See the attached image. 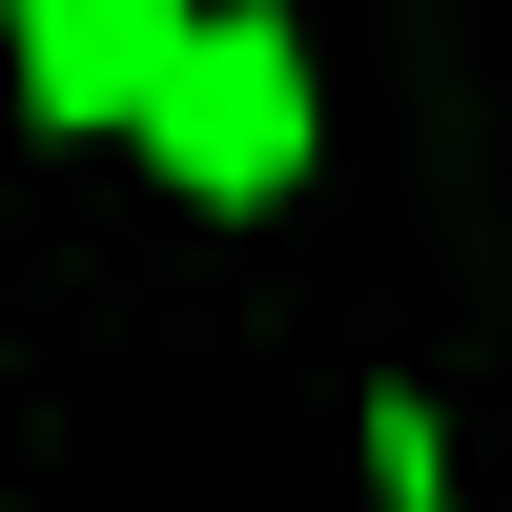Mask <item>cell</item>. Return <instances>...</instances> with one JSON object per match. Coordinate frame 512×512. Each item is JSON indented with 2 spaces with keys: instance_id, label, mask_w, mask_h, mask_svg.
I'll list each match as a JSON object with an SVG mask.
<instances>
[{
  "instance_id": "1",
  "label": "cell",
  "mask_w": 512,
  "mask_h": 512,
  "mask_svg": "<svg viewBox=\"0 0 512 512\" xmlns=\"http://www.w3.org/2000/svg\"><path fill=\"white\" fill-rule=\"evenodd\" d=\"M164 164H185L205 205H267L287 164H308V82H287V21H205L185 41V82H164V123H144Z\"/></svg>"
},
{
  "instance_id": "2",
  "label": "cell",
  "mask_w": 512,
  "mask_h": 512,
  "mask_svg": "<svg viewBox=\"0 0 512 512\" xmlns=\"http://www.w3.org/2000/svg\"><path fill=\"white\" fill-rule=\"evenodd\" d=\"M185 0H21V82L41 123H164V82H185Z\"/></svg>"
}]
</instances>
